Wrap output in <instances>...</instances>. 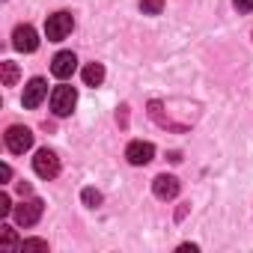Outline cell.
Returning a JSON list of instances; mask_svg holds the SVG:
<instances>
[{
  "mask_svg": "<svg viewBox=\"0 0 253 253\" xmlns=\"http://www.w3.org/2000/svg\"><path fill=\"white\" fill-rule=\"evenodd\" d=\"M72 30H75L72 12H54V15H48V21H45V36H48V42H63Z\"/></svg>",
  "mask_w": 253,
  "mask_h": 253,
  "instance_id": "obj_1",
  "label": "cell"
},
{
  "mask_svg": "<svg viewBox=\"0 0 253 253\" xmlns=\"http://www.w3.org/2000/svg\"><path fill=\"white\" fill-rule=\"evenodd\" d=\"M75 104H78V89L75 86H54V92H51V110L57 113V116H69L72 110H75Z\"/></svg>",
  "mask_w": 253,
  "mask_h": 253,
  "instance_id": "obj_2",
  "label": "cell"
},
{
  "mask_svg": "<svg viewBox=\"0 0 253 253\" xmlns=\"http://www.w3.org/2000/svg\"><path fill=\"white\" fill-rule=\"evenodd\" d=\"M3 140H6V149H9L12 155H24V152L33 146V131L24 128V125H9Z\"/></svg>",
  "mask_w": 253,
  "mask_h": 253,
  "instance_id": "obj_3",
  "label": "cell"
},
{
  "mask_svg": "<svg viewBox=\"0 0 253 253\" xmlns=\"http://www.w3.org/2000/svg\"><path fill=\"white\" fill-rule=\"evenodd\" d=\"M33 170L39 179H57L60 176V158L54 149H39L33 158Z\"/></svg>",
  "mask_w": 253,
  "mask_h": 253,
  "instance_id": "obj_4",
  "label": "cell"
},
{
  "mask_svg": "<svg viewBox=\"0 0 253 253\" xmlns=\"http://www.w3.org/2000/svg\"><path fill=\"white\" fill-rule=\"evenodd\" d=\"M42 211H45V203H42L39 197H33V200H27V203H21V206L12 209V214H15V220H18L21 226H33V223H39Z\"/></svg>",
  "mask_w": 253,
  "mask_h": 253,
  "instance_id": "obj_5",
  "label": "cell"
},
{
  "mask_svg": "<svg viewBox=\"0 0 253 253\" xmlns=\"http://www.w3.org/2000/svg\"><path fill=\"white\" fill-rule=\"evenodd\" d=\"M12 48L21 51V54H33L39 48V33L30 24H18L15 33H12Z\"/></svg>",
  "mask_w": 253,
  "mask_h": 253,
  "instance_id": "obj_6",
  "label": "cell"
},
{
  "mask_svg": "<svg viewBox=\"0 0 253 253\" xmlns=\"http://www.w3.org/2000/svg\"><path fill=\"white\" fill-rule=\"evenodd\" d=\"M125 158H128V164H134V167H143V164H149L155 158V146L146 143V140H131L128 149H125Z\"/></svg>",
  "mask_w": 253,
  "mask_h": 253,
  "instance_id": "obj_7",
  "label": "cell"
},
{
  "mask_svg": "<svg viewBox=\"0 0 253 253\" xmlns=\"http://www.w3.org/2000/svg\"><path fill=\"white\" fill-rule=\"evenodd\" d=\"M75 69H78V57H75L72 51H60V54L51 60V72H54V78H60V81L72 78Z\"/></svg>",
  "mask_w": 253,
  "mask_h": 253,
  "instance_id": "obj_8",
  "label": "cell"
},
{
  "mask_svg": "<svg viewBox=\"0 0 253 253\" xmlns=\"http://www.w3.org/2000/svg\"><path fill=\"white\" fill-rule=\"evenodd\" d=\"M45 95H48V84L42 81V78H33L27 86H24V107H39L42 101H45Z\"/></svg>",
  "mask_w": 253,
  "mask_h": 253,
  "instance_id": "obj_9",
  "label": "cell"
},
{
  "mask_svg": "<svg viewBox=\"0 0 253 253\" xmlns=\"http://www.w3.org/2000/svg\"><path fill=\"white\" fill-rule=\"evenodd\" d=\"M179 179L176 176H167V173H161V176H155V182H152V191H155V197L158 200H173L176 194H179Z\"/></svg>",
  "mask_w": 253,
  "mask_h": 253,
  "instance_id": "obj_10",
  "label": "cell"
},
{
  "mask_svg": "<svg viewBox=\"0 0 253 253\" xmlns=\"http://www.w3.org/2000/svg\"><path fill=\"white\" fill-rule=\"evenodd\" d=\"M104 81V66L101 63H86L84 66V84L86 86H98Z\"/></svg>",
  "mask_w": 253,
  "mask_h": 253,
  "instance_id": "obj_11",
  "label": "cell"
},
{
  "mask_svg": "<svg viewBox=\"0 0 253 253\" xmlns=\"http://www.w3.org/2000/svg\"><path fill=\"white\" fill-rule=\"evenodd\" d=\"M0 75H3V86H15V81H18V66L9 63V60H3V63H0Z\"/></svg>",
  "mask_w": 253,
  "mask_h": 253,
  "instance_id": "obj_12",
  "label": "cell"
},
{
  "mask_svg": "<svg viewBox=\"0 0 253 253\" xmlns=\"http://www.w3.org/2000/svg\"><path fill=\"white\" fill-rule=\"evenodd\" d=\"M0 244L9 247V250H18L21 247V241L15 238V229H9V226H0Z\"/></svg>",
  "mask_w": 253,
  "mask_h": 253,
  "instance_id": "obj_13",
  "label": "cell"
},
{
  "mask_svg": "<svg viewBox=\"0 0 253 253\" xmlns=\"http://www.w3.org/2000/svg\"><path fill=\"white\" fill-rule=\"evenodd\" d=\"M140 9H143V15H161L164 0H140Z\"/></svg>",
  "mask_w": 253,
  "mask_h": 253,
  "instance_id": "obj_14",
  "label": "cell"
},
{
  "mask_svg": "<svg viewBox=\"0 0 253 253\" xmlns=\"http://www.w3.org/2000/svg\"><path fill=\"white\" fill-rule=\"evenodd\" d=\"M81 197H84V203H86L89 209H95V206L101 203V194H98L95 188H84V194H81Z\"/></svg>",
  "mask_w": 253,
  "mask_h": 253,
  "instance_id": "obj_15",
  "label": "cell"
},
{
  "mask_svg": "<svg viewBox=\"0 0 253 253\" xmlns=\"http://www.w3.org/2000/svg\"><path fill=\"white\" fill-rule=\"evenodd\" d=\"M21 250H48V241H42V238H24Z\"/></svg>",
  "mask_w": 253,
  "mask_h": 253,
  "instance_id": "obj_16",
  "label": "cell"
},
{
  "mask_svg": "<svg viewBox=\"0 0 253 253\" xmlns=\"http://www.w3.org/2000/svg\"><path fill=\"white\" fill-rule=\"evenodd\" d=\"M12 211V203H9V197L6 194H0V217H6Z\"/></svg>",
  "mask_w": 253,
  "mask_h": 253,
  "instance_id": "obj_17",
  "label": "cell"
},
{
  "mask_svg": "<svg viewBox=\"0 0 253 253\" xmlns=\"http://www.w3.org/2000/svg\"><path fill=\"white\" fill-rule=\"evenodd\" d=\"M238 12H253V0H232Z\"/></svg>",
  "mask_w": 253,
  "mask_h": 253,
  "instance_id": "obj_18",
  "label": "cell"
},
{
  "mask_svg": "<svg viewBox=\"0 0 253 253\" xmlns=\"http://www.w3.org/2000/svg\"><path fill=\"white\" fill-rule=\"evenodd\" d=\"M0 179H3V182H9V179H12V167H9V164L0 167Z\"/></svg>",
  "mask_w": 253,
  "mask_h": 253,
  "instance_id": "obj_19",
  "label": "cell"
},
{
  "mask_svg": "<svg viewBox=\"0 0 253 253\" xmlns=\"http://www.w3.org/2000/svg\"><path fill=\"white\" fill-rule=\"evenodd\" d=\"M179 250H182V253H188V250H191V253H197V244H182Z\"/></svg>",
  "mask_w": 253,
  "mask_h": 253,
  "instance_id": "obj_20",
  "label": "cell"
}]
</instances>
